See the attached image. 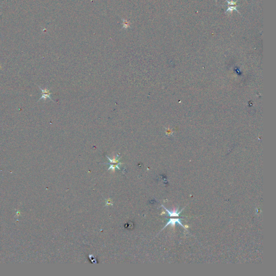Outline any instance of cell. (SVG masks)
I'll return each instance as SVG.
<instances>
[{
	"label": "cell",
	"mask_w": 276,
	"mask_h": 276,
	"mask_svg": "<svg viewBox=\"0 0 276 276\" xmlns=\"http://www.w3.org/2000/svg\"><path fill=\"white\" fill-rule=\"evenodd\" d=\"M236 10L237 11H238L237 9H236V6H230V7H229V8H228V10H227V11H230V12H231V11H232L233 10Z\"/></svg>",
	"instance_id": "obj_4"
},
{
	"label": "cell",
	"mask_w": 276,
	"mask_h": 276,
	"mask_svg": "<svg viewBox=\"0 0 276 276\" xmlns=\"http://www.w3.org/2000/svg\"><path fill=\"white\" fill-rule=\"evenodd\" d=\"M162 206L163 207L164 209H165V210H166V211H167V213H168V214H169V216H170V217H172V216H173V217H174V216H179V214L181 213V212L182 211V210H182H181V212H177V210H178V209H175V210H172V211H170V210H168L167 209H166V208L165 207H164V206Z\"/></svg>",
	"instance_id": "obj_3"
},
{
	"label": "cell",
	"mask_w": 276,
	"mask_h": 276,
	"mask_svg": "<svg viewBox=\"0 0 276 276\" xmlns=\"http://www.w3.org/2000/svg\"><path fill=\"white\" fill-rule=\"evenodd\" d=\"M176 223H179V224L180 226H181L182 227H184L183 226L182 224V223L181 222V220H180L179 219H170L169 221L167 222V224L165 226V227L163 228V229L165 228H166V227L167 226H168V225H171L172 226H173V227H174V226H175V224H176Z\"/></svg>",
	"instance_id": "obj_2"
},
{
	"label": "cell",
	"mask_w": 276,
	"mask_h": 276,
	"mask_svg": "<svg viewBox=\"0 0 276 276\" xmlns=\"http://www.w3.org/2000/svg\"><path fill=\"white\" fill-rule=\"evenodd\" d=\"M227 1L228 2V4H230V5H235V4H236V2H237V1H236V2H234V1H228V0H227Z\"/></svg>",
	"instance_id": "obj_5"
},
{
	"label": "cell",
	"mask_w": 276,
	"mask_h": 276,
	"mask_svg": "<svg viewBox=\"0 0 276 276\" xmlns=\"http://www.w3.org/2000/svg\"><path fill=\"white\" fill-rule=\"evenodd\" d=\"M37 86H38V87L39 89H40V90L42 91V97L40 98H39L37 102H38L39 100H41V99H44V100H47V98H49V99H50L51 100H52L53 102H55L52 99V98L50 97V95L52 94V93L50 92V90H49L47 88L42 89L40 86H38V85H37Z\"/></svg>",
	"instance_id": "obj_1"
}]
</instances>
